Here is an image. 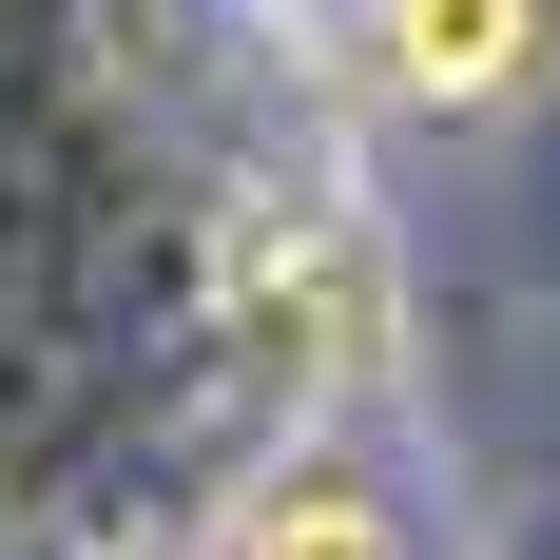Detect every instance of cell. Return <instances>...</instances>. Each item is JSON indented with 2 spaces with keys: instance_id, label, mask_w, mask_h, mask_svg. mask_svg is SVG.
<instances>
[{
  "instance_id": "obj_1",
  "label": "cell",
  "mask_w": 560,
  "mask_h": 560,
  "mask_svg": "<svg viewBox=\"0 0 560 560\" xmlns=\"http://www.w3.org/2000/svg\"><path fill=\"white\" fill-rule=\"evenodd\" d=\"M213 310H232L252 368H290V387H368V368H387V252H368V213L310 194V174H252V194H232Z\"/></svg>"
},
{
  "instance_id": "obj_2",
  "label": "cell",
  "mask_w": 560,
  "mask_h": 560,
  "mask_svg": "<svg viewBox=\"0 0 560 560\" xmlns=\"http://www.w3.org/2000/svg\"><path fill=\"white\" fill-rule=\"evenodd\" d=\"M368 78L406 116H503L541 78V0H368Z\"/></svg>"
},
{
  "instance_id": "obj_3",
  "label": "cell",
  "mask_w": 560,
  "mask_h": 560,
  "mask_svg": "<svg viewBox=\"0 0 560 560\" xmlns=\"http://www.w3.org/2000/svg\"><path fill=\"white\" fill-rule=\"evenodd\" d=\"M232 560H406V522L368 483H271V503L232 522Z\"/></svg>"
}]
</instances>
